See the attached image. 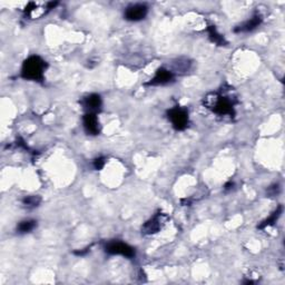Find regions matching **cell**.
Listing matches in <instances>:
<instances>
[{
  "mask_svg": "<svg viewBox=\"0 0 285 285\" xmlns=\"http://www.w3.org/2000/svg\"><path fill=\"white\" fill-rule=\"evenodd\" d=\"M204 105L208 109H211L213 113L220 115V116L233 117L235 115V109H234L235 101H234V98L222 95L220 93H213L207 95L204 98Z\"/></svg>",
  "mask_w": 285,
  "mask_h": 285,
  "instance_id": "cell-1",
  "label": "cell"
},
{
  "mask_svg": "<svg viewBox=\"0 0 285 285\" xmlns=\"http://www.w3.org/2000/svg\"><path fill=\"white\" fill-rule=\"evenodd\" d=\"M41 202V198L39 196H26L23 199V204L27 208H35L37 206H39V204Z\"/></svg>",
  "mask_w": 285,
  "mask_h": 285,
  "instance_id": "cell-14",
  "label": "cell"
},
{
  "mask_svg": "<svg viewBox=\"0 0 285 285\" xmlns=\"http://www.w3.org/2000/svg\"><path fill=\"white\" fill-rule=\"evenodd\" d=\"M82 104L84 108L87 110V113L97 114L101 109L103 101H101V97L99 95H97V94H91V95L85 97Z\"/></svg>",
  "mask_w": 285,
  "mask_h": 285,
  "instance_id": "cell-9",
  "label": "cell"
},
{
  "mask_svg": "<svg viewBox=\"0 0 285 285\" xmlns=\"http://www.w3.org/2000/svg\"><path fill=\"white\" fill-rule=\"evenodd\" d=\"M89 250H91V248L85 249L84 251H75L74 254H75V255H78V256H83V255H86V254L89 252Z\"/></svg>",
  "mask_w": 285,
  "mask_h": 285,
  "instance_id": "cell-17",
  "label": "cell"
},
{
  "mask_svg": "<svg viewBox=\"0 0 285 285\" xmlns=\"http://www.w3.org/2000/svg\"><path fill=\"white\" fill-rule=\"evenodd\" d=\"M207 32H208V36H210V39L214 42V44L219 46H225L227 44V41L225 40L224 36L221 35V33L218 32V29L215 28V26H208Z\"/></svg>",
  "mask_w": 285,
  "mask_h": 285,
  "instance_id": "cell-12",
  "label": "cell"
},
{
  "mask_svg": "<svg viewBox=\"0 0 285 285\" xmlns=\"http://www.w3.org/2000/svg\"><path fill=\"white\" fill-rule=\"evenodd\" d=\"M148 8L145 3H135L126 8L124 17L126 20L139 21L143 20L147 16Z\"/></svg>",
  "mask_w": 285,
  "mask_h": 285,
  "instance_id": "cell-5",
  "label": "cell"
},
{
  "mask_svg": "<svg viewBox=\"0 0 285 285\" xmlns=\"http://www.w3.org/2000/svg\"><path fill=\"white\" fill-rule=\"evenodd\" d=\"M105 164H106L105 157H98V158H96L95 160H94V167H95V169H97V171L103 169Z\"/></svg>",
  "mask_w": 285,
  "mask_h": 285,
  "instance_id": "cell-15",
  "label": "cell"
},
{
  "mask_svg": "<svg viewBox=\"0 0 285 285\" xmlns=\"http://www.w3.org/2000/svg\"><path fill=\"white\" fill-rule=\"evenodd\" d=\"M279 192H280V185L279 184H274L267 189V195H269V196H271V197L276 196V195L279 194Z\"/></svg>",
  "mask_w": 285,
  "mask_h": 285,
  "instance_id": "cell-16",
  "label": "cell"
},
{
  "mask_svg": "<svg viewBox=\"0 0 285 285\" xmlns=\"http://www.w3.org/2000/svg\"><path fill=\"white\" fill-rule=\"evenodd\" d=\"M36 226H37L36 221H33V220L21 221V222L18 224V226H17V233H19V234L31 233L32 229H35Z\"/></svg>",
  "mask_w": 285,
  "mask_h": 285,
  "instance_id": "cell-13",
  "label": "cell"
},
{
  "mask_svg": "<svg viewBox=\"0 0 285 285\" xmlns=\"http://www.w3.org/2000/svg\"><path fill=\"white\" fill-rule=\"evenodd\" d=\"M262 16L259 14H255L252 18L244 21L243 24H241L240 26H237L234 28V32H252L254 29H256L259 25L262 24Z\"/></svg>",
  "mask_w": 285,
  "mask_h": 285,
  "instance_id": "cell-10",
  "label": "cell"
},
{
  "mask_svg": "<svg viewBox=\"0 0 285 285\" xmlns=\"http://www.w3.org/2000/svg\"><path fill=\"white\" fill-rule=\"evenodd\" d=\"M167 219V216L158 213L156 214L154 218L151 219L150 221L144 224V226L142 228L143 234H147V235H151V234H155L159 231L165 223V220Z\"/></svg>",
  "mask_w": 285,
  "mask_h": 285,
  "instance_id": "cell-7",
  "label": "cell"
},
{
  "mask_svg": "<svg viewBox=\"0 0 285 285\" xmlns=\"http://www.w3.org/2000/svg\"><path fill=\"white\" fill-rule=\"evenodd\" d=\"M282 212H283V206L280 205L273 213H272L269 218H267L265 221H263V222L259 224L257 227L259 229H263L267 226H271V225H274V223H276V221L279 220L281 214H282Z\"/></svg>",
  "mask_w": 285,
  "mask_h": 285,
  "instance_id": "cell-11",
  "label": "cell"
},
{
  "mask_svg": "<svg viewBox=\"0 0 285 285\" xmlns=\"http://www.w3.org/2000/svg\"><path fill=\"white\" fill-rule=\"evenodd\" d=\"M173 80H174L173 71L161 67L157 69L154 77H153L146 85L147 86H161V85L172 83Z\"/></svg>",
  "mask_w": 285,
  "mask_h": 285,
  "instance_id": "cell-6",
  "label": "cell"
},
{
  "mask_svg": "<svg viewBox=\"0 0 285 285\" xmlns=\"http://www.w3.org/2000/svg\"><path fill=\"white\" fill-rule=\"evenodd\" d=\"M47 67L46 62L39 56L28 57L23 63L21 77L32 82L41 83L44 80V73Z\"/></svg>",
  "mask_w": 285,
  "mask_h": 285,
  "instance_id": "cell-2",
  "label": "cell"
},
{
  "mask_svg": "<svg viewBox=\"0 0 285 285\" xmlns=\"http://www.w3.org/2000/svg\"><path fill=\"white\" fill-rule=\"evenodd\" d=\"M233 186H234V183L229 182V183H227L226 185H225V190H232V189H233Z\"/></svg>",
  "mask_w": 285,
  "mask_h": 285,
  "instance_id": "cell-18",
  "label": "cell"
},
{
  "mask_svg": "<svg viewBox=\"0 0 285 285\" xmlns=\"http://www.w3.org/2000/svg\"><path fill=\"white\" fill-rule=\"evenodd\" d=\"M167 117L176 130H184L189 126V112L183 107H174L167 112Z\"/></svg>",
  "mask_w": 285,
  "mask_h": 285,
  "instance_id": "cell-3",
  "label": "cell"
},
{
  "mask_svg": "<svg viewBox=\"0 0 285 285\" xmlns=\"http://www.w3.org/2000/svg\"><path fill=\"white\" fill-rule=\"evenodd\" d=\"M83 124H84V128L88 135L96 136L99 134V131H100L99 122H98V118H97L96 116V114H93V113L85 114L83 117Z\"/></svg>",
  "mask_w": 285,
  "mask_h": 285,
  "instance_id": "cell-8",
  "label": "cell"
},
{
  "mask_svg": "<svg viewBox=\"0 0 285 285\" xmlns=\"http://www.w3.org/2000/svg\"><path fill=\"white\" fill-rule=\"evenodd\" d=\"M106 253L110 255H123L127 258L135 257V250L130 245L120 241H112L105 245Z\"/></svg>",
  "mask_w": 285,
  "mask_h": 285,
  "instance_id": "cell-4",
  "label": "cell"
}]
</instances>
